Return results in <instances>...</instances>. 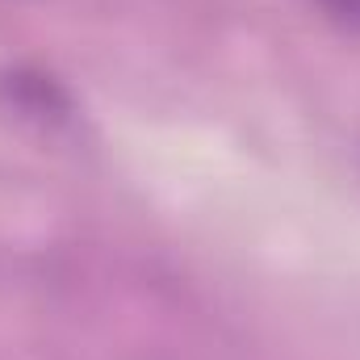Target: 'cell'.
Wrapping results in <instances>:
<instances>
[{
    "label": "cell",
    "instance_id": "cell-1",
    "mask_svg": "<svg viewBox=\"0 0 360 360\" xmlns=\"http://www.w3.org/2000/svg\"><path fill=\"white\" fill-rule=\"evenodd\" d=\"M0 89H4V96H8L17 109H25V113H34V117H63V113H68V96H63V89H59L51 76H38V72H8V76L0 80Z\"/></svg>",
    "mask_w": 360,
    "mask_h": 360
},
{
    "label": "cell",
    "instance_id": "cell-2",
    "mask_svg": "<svg viewBox=\"0 0 360 360\" xmlns=\"http://www.w3.org/2000/svg\"><path fill=\"white\" fill-rule=\"evenodd\" d=\"M331 21L348 25V30H360V0H314Z\"/></svg>",
    "mask_w": 360,
    "mask_h": 360
}]
</instances>
